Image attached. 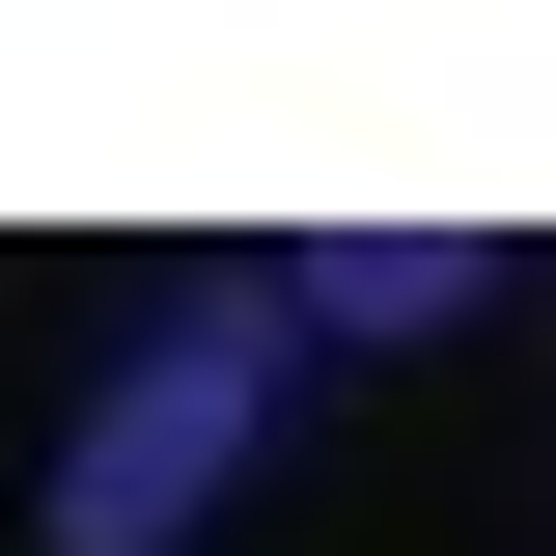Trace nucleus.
Wrapping results in <instances>:
<instances>
[{
    "label": "nucleus",
    "instance_id": "f257e3e1",
    "mask_svg": "<svg viewBox=\"0 0 556 556\" xmlns=\"http://www.w3.org/2000/svg\"><path fill=\"white\" fill-rule=\"evenodd\" d=\"M278 362H306V306H278V278H195V306H167L112 390H84V445H56V501H28V529H56V556H167L223 473H251Z\"/></svg>",
    "mask_w": 556,
    "mask_h": 556
},
{
    "label": "nucleus",
    "instance_id": "f03ea898",
    "mask_svg": "<svg viewBox=\"0 0 556 556\" xmlns=\"http://www.w3.org/2000/svg\"><path fill=\"white\" fill-rule=\"evenodd\" d=\"M473 223H334V251H306V278H278V306H306V334H445V306H473Z\"/></svg>",
    "mask_w": 556,
    "mask_h": 556
}]
</instances>
